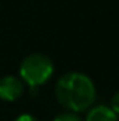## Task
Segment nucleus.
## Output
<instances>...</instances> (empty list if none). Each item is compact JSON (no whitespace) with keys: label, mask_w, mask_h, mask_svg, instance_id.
<instances>
[{"label":"nucleus","mask_w":119,"mask_h":121,"mask_svg":"<svg viewBox=\"0 0 119 121\" xmlns=\"http://www.w3.org/2000/svg\"><path fill=\"white\" fill-rule=\"evenodd\" d=\"M55 93L60 104L74 113L87 110L95 101V86L92 80L80 72L63 75L56 83Z\"/></svg>","instance_id":"nucleus-1"},{"label":"nucleus","mask_w":119,"mask_h":121,"mask_svg":"<svg viewBox=\"0 0 119 121\" xmlns=\"http://www.w3.org/2000/svg\"><path fill=\"white\" fill-rule=\"evenodd\" d=\"M53 73V62L44 54H32L20 65V76L31 87L44 85Z\"/></svg>","instance_id":"nucleus-2"},{"label":"nucleus","mask_w":119,"mask_h":121,"mask_svg":"<svg viewBox=\"0 0 119 121\" xmlns=\"http://www.w3.org/2000/svg\"><path fill=\"white\" fill-rule=\"evenodd\" d=\"M24 93L23 82L16 76H3L0 79V99L6 101H14Z\"/></svg>","instance_id":"nucleus-3"},{"label":"nucleus","mask_w":119,"mask_h":121,"mask_svg":"<svg viewBox=\"0 0 119 121\" xmlns=\"http://www.w3.org/2000/svg\"><path fill=\"white\" fill-rule=\"evenodd\" d=\"M86 121H118V116L111 110V107L99 104L90 108Z\"/></svg>","instance_id":"nucleus-4"},{"label":"nucleus","mask_w":119,"mask_h":121,"mask_svg":"<svg viewBox=\"0 0 119 121\" xmlns=\"http://www.w3.org/2000/svg\"><path fill=\"white\" fill-rule=\"evenodd\" d=\"M53 121H83V120L77 114H74V113H64V114L58 116Z\"/></svg>","instance_id":"nucleus-5"},{"label":"nucleus","mask_w":119,"mask_h":121,"mask_svg":"<svg viewBox=\"0 0 119 121\" xmlns=\"http://www.w3.org/2000/svg\"><path fill=\"white\" fill-rule=\"evenodd\" d=\"M111 110L116 116H119V91H116L111 99Z\"/></svg>","instance_id":"nucleus-6"},{"label":"nucleus","mask_w":119,"mask_h":121,"mask_svg":"<svg viewBox=\"0 0 119 121\" xmlns=\"http://www.w3.org/2000/svg\"><path fill=\"white\" fill-rule=\"evenodd\" d=\"M14 121H38V120L34 116H31V114H21V116H18Z\"/></svg>","instance_id":"nucleus-7"}]
</instances>
